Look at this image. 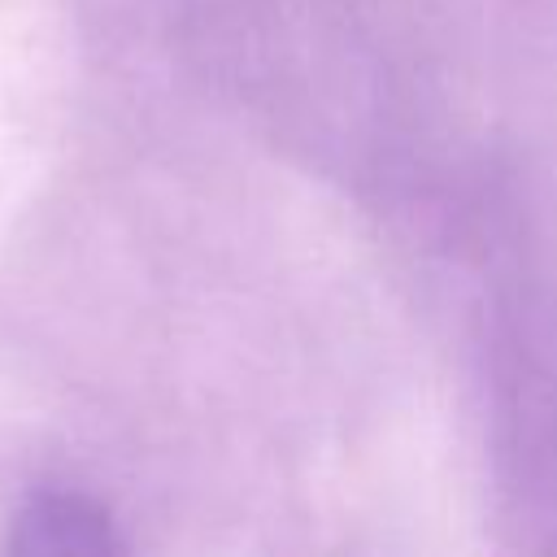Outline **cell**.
I'll return each instance as SVG.
<instances>
[{"instance_id":"6da1fadb","label":"cell","mask_w":557,"mask_h":557,"mask_svg":"<svg viewBox=\"0 0 557 557\" xmlns=\"http://www.w3.org/2000/svg\"><path fill=\"white\" fill-rule=\"evenodd\" d=\"M9 557H126L113 522L74 492H44L26 500L13 522Z\"/></svg>"}]
</instances>
